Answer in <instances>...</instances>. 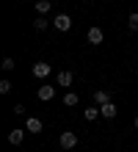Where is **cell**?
Listing matches in <instances>:
<instances>
[{
  "label": "cell",
  "mask_w": 138,
  "mask_h": 152,
  "mask_svg": "<svg viewBox=\"0 0 138 152\" xmlns=\"http://www.w3.org/2000/svg\"><path fill=\"white\" fill-rule=\"evenodd\" d=\"M36 97H39L42 102H50L53 97H55V86H47V83H44V86H39V91H36Z\"/></svg>",
  "instance_id": "1"
},
{
  "label": "cell",
  "mask_w": 138,
  "mask_h": 152,
  "mask_svg": "<svg viewBox=\"0 0 138 152\" xmlns=\"http://www.w3.org/2000/svg\"><path fill=\"white\" fill-rule=\"evenodd\" d=\"M53 25H55L58 31H69V28H72V17H69V14H58V17L53 20Z\"/></svg>",
  "instance_id": "2"
},
{
  "label": "cell",
  "mask_w": 138,
  "mask_h": 152,
  "mask_svg": "<svg viewBox=\"0 0 138 152\" xmlns=\"http://www.w3.org/2000/svg\"><path fill=\"white\" fill-rule=\"evenodd\" d=\"M77 147V136L75 133H61V149H72Z\"/></svg>",
  "instance_id": "3"
},
{
  "label": "cell",
  "mask_w": 138,
  "mask_h": 152,
  "mask_svg": "<svg viewBox=\"0 0 138 152\" xmlns=\"http://www.w3.org/2000/svg\"><path fill=\"white\" fill-rule=\"evenodd\" d=\"M31 72H33V77H47V75H50V64H44V61H36Z\"/></svg>",
  "instance_id": "4"
},
{
  "label": "cell",
  "mask_w": 138,
  "mask_h": 152,
  "mask_svg": "<svg viewBox=\"0 0 138 152\" xmlns=\"http://www.w3.org/2000/svg\"><path fill=\"white\" fill-rule=\"evenodd\" d=\"M42 127H44V124H42V119H36V116H31V119L25 122V130L28 133H42Z\"/></svg>",
  "instance_id": "5"
},
{
  "label": "cell",
  "mask_w": 138,
  "mask_h": 152,
  "mask_svg": "<svg viewBox=\"0 0 138 152\" xmlns=\"http://www.w3.org/2000/svg\"><path fill=\"white\" fill-rule=\"evenodd\" d=\"M99 113H102L105 119H113V116L119 113V108H116L113 102H105V105H99Z\"/></svg>",
  "instance_id": "6"
},
{
  "label": "cell",
  "mask_w": 138,
  "mask_h": 152,
  "mask_svg": "<svg viewBox=\"0 0 138 152\" xmlns=\"http://www.w3.org/2000/svg\"><path fill=\"white\" fill-rule=\"evenodd\" d=\"M102 39H105L102 28H91L88 31V44H102Z\"/></svg>",
  "instance_id": "7"
},
{
  "label": "cell",
  "mask_w": 138,
  "mask_h": 152,
  "mask_svg": "<svg viewBox=\"0 0 138 152\" xmlns=\"http://www.w3.org/2000/svg\"><path fill=\"white\" fill-rule=\"evenodd\" d=\"M55 80H58V86H64V88H66V86H72L75 75H72L69 69H64V72H58V77H55Z\"/></svg>",
  "instance_id": "8"
},
{
  "label": "cell",
  "mask_w": 138,
  "mask_h": 152,
  "mask_svg": "<svg viewBox=\"0 0 138 152\" xmlns=\"http://www.w3.org/2000/svg\"><path fill=\"white\" fill-rule=\"evenodd\" d=\"M22 138H25V130H20V127L8 133V144H14V147H20V144H22Z\"/></svg>",
  "instance_id": "9"
},
{
  "label": "cell",
  "mask_w": 138,
  "mask_h": 152,
  "mask_svg": "<svg viewBox=\"0 0 138 152\" xmlns=\"http://www.w3.org/2000/svg\"><path fill=\"white\" fill-rule=\"evenodd\" d=\"M94 102H97V105L110 102V91H102V88H97V91H94Z\"/></svg>",
  "instance_id": "10"
},
{
  "label": "cell",
  "mask_w": 138,
  "mask_h": 152,
  "mask_svg": "<svg viewBox=\"0 0 138 152\" xmlns=\"http://www.w3.org/2000/svg\"><path fill=\"white\" fill-rule=\"evenodd\" d=\"M83 116H86L88 122H94L97 116H102V113H99V105H91V108H86V111H83Z\"/></svg>",
  "instance_id": "11"
},
{
  "label": "cell",
  "mask_w": 138,
  "mask_h": 152,
  "mask_svg": "<svg viewBox=\"0 0 138 152\" xmlns=\"http://www.w3.org/2000/svg\"><path fill=\"white\" fill-rule=\"evenodd\" d=\"M50 6H53L50 0H36V11H39V14H47V11H50Z\"/></svg>",
  "instance_id": "12"
},
{
  "label": "cell",
  "mask_w": 138,
  "mask_h": 152,
  "mask_svg": "<svg viewBox=\"0 0 138 152\" xmlns=\"http://www.w3.org/2000/svg\"><path fill=\"white\" fill-rule=\"evenodd\" d=\"M64 105H69V108H72V105H77V94L75 91H66V94H64Z\"/></svg>",
  "instance_id": "13"
},
{
  "label": "cell",
  "mask_w": 138,
  "mask_h": 152,
  "mask_svg": "<svg viewBox=\"0 0 138 152\" xmlns=\"http://www.w3.org/2000/svg\"><path fill=\"white\" fill-rule=\"evenodd\" d=\"M47 25H50V22L44 20V14H39V17H36V22H33V28H36V31H44Z\"/></svg>",
  "instance_id": "14"
},
{
  "label": "cell",
  "mask_w": 138,
  "mask_h": 152,
  "mask_svg": "<svg viewBox=\"0 0 138 152\" xmlns=\"http://www.w3.org/2000/svg\"><path fill=\"white\" fill-rule=\"evenodd\" d=\"M127 25H130V31H138V11L127 17Z\"/></svg>",
  "instance_id": "15"
},
{
  "label": "cell",
  "mask_w": 138,
  "mask_h": 152,
  "mask_svg": "<svg viewBox=\"0 0 138 152\" xmlns=\"http://www.w3.org/2000/svg\"><path fill=\"white\" fill-rule=\"evenodd\" d=\"M11 91V80H0V94H8Z\"/></svg>",
  "instance_id": "16"
},
{
  "label": "cell",
  "mask_w": 138,
  "mask_h": 152,
  "mask_svg": "<svg viewBox=\"0 0 138 152\" xmlns=\"http://www.w3.org/2000/svg\"><path fill=\"white\" fill-rule=\"evenodd\" d=\"M3 69L8 72V69H14V58H3Z\"/></svg>",
  "instance_id": "17"
},
{
  "label": "cell",
  "mask_w": 138,
  "mask_h": 152,
  "mask_svg": "<svg viewBox=\"0 0 138 152\" xmlns=\"http://www.w3.org/2000/svg\"><path fill=\"white\" fill-rule=\"evenodd\" d=\"M135 127H138V116H135Z\"/></svg>",
  "instance_id": "18"
}]
</instances>
